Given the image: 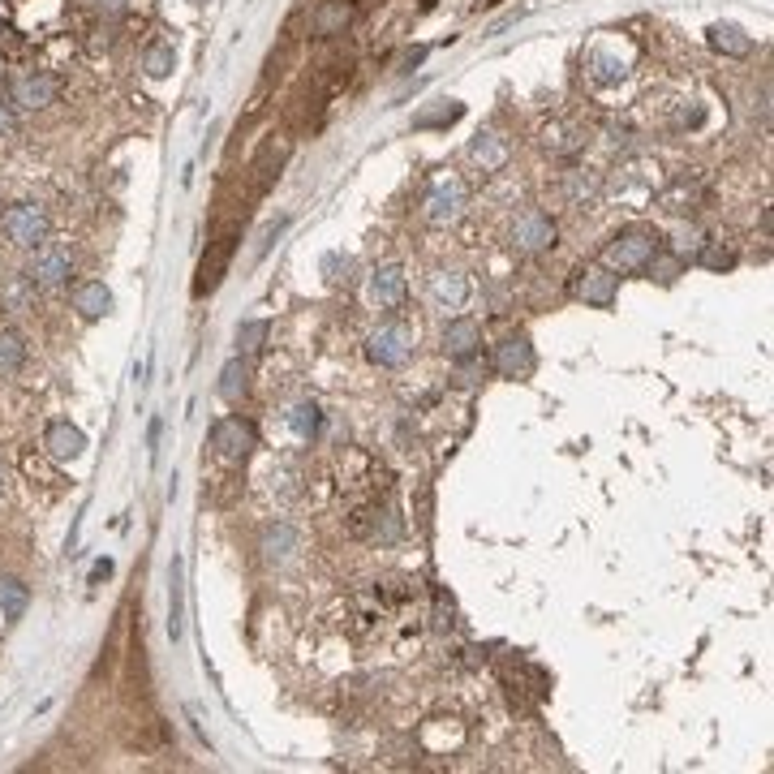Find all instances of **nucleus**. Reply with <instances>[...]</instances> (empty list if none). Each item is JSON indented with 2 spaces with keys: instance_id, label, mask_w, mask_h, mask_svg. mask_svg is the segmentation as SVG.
<instances>
[{
  "instance_id": "1",
  "label": "nucleus",
  "mask_w": 774,
  "mask_h": 774,
  "mask_svg": "<svg viewBox=\"0 0 774 774\" xmlns=\"http://www.w3.org/2000/svg\"><path fill=\"white\" fill-rule=\"evenodd\" d=\"M658 250H663V233H658V228L628 224V228H620V233L607 241V246H602L598 263L607 271H641Z\"/></svg>"
},
{
  "instance_id": "2",
  "label": "nucleus",
  "mask_w": 774,
  "mask_h": 774,
  "mask_svg": "<svg viewBox=\"0 0 774 774\" xmlns=\"http://www.w3.org/2000/svg\"><path fill=\"white\" fill-rule=\"evenodd\" d=\"M74 267H78V254L69 241H43V246L31 250V258H26V267H22V276L35 284V289H65L69 280H74Z\"/></svg>"
},
{
  "instance_id": "3",
  "label": "nucleus",
  "mask_w": 774,
  "mask_h": 774,
  "mask_svg": "<svg viewBox=\"0 0 774 774\" xmlns=\"http://www.w3.org/2000/svg\"><path fill=\"white\" fill-rule=\"evenodd\" d=\"M0 233H5V241L13 250L31 254L35 246H43V241L52 237V215L39 203H13V207L0 211Z\"/></svg>"
},
{
  "instance_id": "4",
  "label": "nucleus",
  "mask_w": 774,
  "mask_h": 774,
  "mask_svg": "<svg viewBox=\"0 0 774 774\" xmlns=\"http://www.w3.org/2000/svg\"><path fill=\"white\" fill-rule=\"evenodd\" d=\"M508 246H512L516 254H525V258L547 254V250L559 246V224L551 220L547 211L529 207V211H521V215L512 220V228H508Z\"/></svg>"
},
{
  "instance_id": "5",
  "label": "nucleus",
  "mask_w": 774,
  "mask_h": 774,
  "mask_svg": "<svg viewBox=\"0 0 774 774\" xmlns=\"http://www.w3.org/2000/svg\"><path fill=\"white\" fill-rule=\"evenodd\" d=\"M465 211H469V190H465V181H456V177L435 181L422 198V215H426V224H435V228L461 224Z\"/></svg>"
},
{
  "instance_id": "6",
  "label": "nucleus",
  "mask_w": 774,
  "mask_h": 774,
  "mask_svg": "<svg viewBox=\"0 0 774 774\" xmlns=\"http://www.w3.org/2000/svg\"><path fill=\"white\" fill-rule=\"evenodd\" d=\"M413 344H418V336H413V327L409 323H400V319H392V323H383L379 332H370V340H366V357L375 366H383V370H400L413 357Z\"/></svg>"
},
{
  "instance_id": "7",
  "label": "nucleus",
  "mask_w": 774,
  "mask_h": 774,
  "mask_svg": "<svg viewBox=\"0 0 774 774\" xmlns=\"http://www.w3.org/2000/svg\"><path fill=\"white\" fill-rule=\"evenodd\" d=\"M572 297L585 301V306H594V310H611L615 297H620V276L607 271L602 263L581 267L577 276H572Z\"/></svg>"
},
{
  "instance_id": "8",
  "label": "nucleus",
  "mask_w": 774,
  "mask_h": 774,
  "mask_svg": "<svg viewBox=\"0 0 774 774\" xmlns=\"http://www.w3.org/2000/svg\"><path fill=\"white\" fill-rule=\"evenodd\" d=\"M491 370L495 375H504V379H529L538 370V353H534V344H529V336H504L495 344V353H491Z\"/></svg>"
},
{
  "instance_id": "9",
  "label": "nucleus",
  "mask_w": 774,
  "mask_h": 774,
  "mask_svg": "<svg viewBox=\"0 0 774 774\" xmlns=\"http://www.w3.org/2000/svg\"><path fill=\"white\" fill-rule=\"evenodd\" d=\"M254 443H258V435L246 418H220L211 426V448L220 461H246Z\"/></svg>"
},
{
  "instance_id": "10",
  "label": "nucleus",
  "mask_w": 774,
  "mask_h": 774,
  "mask_svg": "<svg viewBox=\"0 0 774 774\" xmlns=\"http://www.w3.org/2000/svg\"><path fill=\"white\" fill-rule=\"evenodd\" d=\"M56 91H61V82H56L52 74H43V69H31V74H22V78H13V108L18 112H43V108H52L56 104Z\"/></svg>"
},
{
  "instance_id": "11",
  "label": "nucleus",
  "mask_w": 774,
  "mask_h": 774,
  "mask_svg": "<svg viewBox=\"0 0 774 774\" xmlns=\"http://www.w3.org/2000/svg\"><path fill=\"white\" fill-rule=\"evenodd\" d=\"M439 349H443V357H452V362L482 353V323H478V319H465V314H456V319L443 323Z\"/></svg>"
},
{
  "instance_id": "12",
  "label": "nucleus",
  "mask_w": 774,
  "mask_h": 774,
  "mask_svg": "<svg viewBox=\"0 0 774 774\" xmlns=\"http://www.w3.org/2000/svg\"><path fill=\"white\" fill-rule=\"evenodd\" d=\"M366 293H370V301H375L379 310H396L400 301H405V293H409L405 267H400V263H383V267H375V271H370Z\"/></svg>"
},
{
  "instance_id": "13",
  "label": "nucleus",
  "mask_w": 774,
  "mask_h": 774,
  "mask_svg": "<svg viewBox=\"0 0 774 774\" xmlns=\"http://www.w3.org/2000/svg\"><path fill=\"white\" fill-rule=\"evenodd\" d=\"M469 160L482 172H499L512 160V147H508V138L499 134V129H478V134L469 138Z\"/></svg>"
},
{
  "instance_id": "14",
  "label": "nucleus",
  "mask_w": 774,
  "mask_h": 774,
  "mask_svg": "<svg viewBox=\"0 0 774 774\" xmlns=\"http://www.w3.org/2000/svg\"><path fill=\"white\" fill-rule=\"evenodd\" d=\"M602 190H607V177H602L598 168L590 164H577V168H568L564 172V198L572 207H590L602 198Z\"/></svg>"
},
{
  "instance_id": "15",
  "label": "nucleus",
  "mask_w": 774,
  "mask_h": 774,
  "mask_svg": "<svg viewBox=\"0 0 774 774\" xmlns=\"http://www.w3.org/2000/svg\"><path fill=\"white\" fill-rule=\"evenodd\" d=\"M43 452H48L52 461H78L86 452V435L74 422H52L43 430Z\"/></svg>"
},
{
  "instance_id": "16",
  "label": "nucleus",
  "mask_w": 774,
  "mask_h": 774,
  "mask_svg": "<svg viewBox=\"0 0 774 774\" xmlns=\"http://www.w3.org/2000/svg\"><path fill=\"white\" fill-rule=\"evenodd\" d=\"M469 293H473V284L465 271H435L430 276V297H435L439 310H465Z\"/></svg>"
},
{
  "instance_id": "17",
  "label": "nucleus",
  "mask_w": 774,
  "mask_h": 774,
  "mask_svg": "<svg viewBox=\"0 0 774 774\" xmlns=\"http://www.w3.org/2000/svg\"><path fill=\"white\" fill-rule=\"evenodd\" d=\"M69 301H74V310L82 314L86 323H95V319H104V314H112V289H108L104 280H82V284H74Z\"/></svg>"
},
{
  "instance_id": "18",
  "label": "nucleus",
  "mask_w": 774,
  "mask_h": 774,
  "mask_svg": "<svg viewBox=\"0 0 774 774\" xmlns=\"http://www.w3.org/2000/svg\"><path fill=\"white\" fill-rule=\"evenodd\" d=\"M701 198H706V185H701L697 177H676L663 194H658V203H663V211L684 215V211H697Z\"/></svg>"
},
{
  "instance_id": "19",
  "label": "nucleus",
  "mask_w": 774,
  "mask_h": 774,
  "mask_svg": "<svg viewBox=\"0 0 774 774\" xmlns=\"http://www.w3.org/2000/svg\"><path fill=\"white\" fill-rule=\"evenodd\" d=\"M706 39H710V48L719 56H749L753 52V35L744 31V26H736V22H714L706 31Z\"/></svg>"
},
{
  "instance_id": "20",
  "label": "nucleus",
  "mask_w": 774,
  "mask_h": 774,
  "mask_svg": "<svg viewBox=\"0 0 774 774\" xmlns=\"http://www.w3.org/2000/svg\"><path fill=\"white\" fill-rule=\"evenodd\" d=\"M581 147H585V129L568 125V121L542 125V151H551V155H577Z\"/></svg>"
},
{
  "instance_id": "21",
  "label": "nucleus",
  "mask_w": 774,
  "mask_h": 774,
  "mask_svg": "<svg viewBox=\"0 0 774 774\" xmlns=\"http://www.w3.org/2000/svg\"><path fill=\"white\" fill-rule=\"evenodd\" d=\"M35 297H39V289L22 276V271H18V276H5V280H0V310L26 314V310H35Z\"/></svg>"
},
{
  "instance_id": "22",
  "label": "nucleus",
  "mask_w": 774,
  "mask_h": 774,
  "mask_svg": "<svg viewBox=\"0 0 774 774\" xmlns=\"http://www.w3.org/2000/svg\"><path fill=\"white\" fill-rule=\"evenodd\" d=\"M297 547H301V534L293 525H271L267 534H263V555L271 559V564H284V559H293L297 555Z\"/></svg>"
},
{
  "instance_id": "23",
  "label": "nucleus",
  "mask_w": 774,
  "mask_h": 774,
  "mask_svg": "<svg viewBox=\"0 0 774 774\" xmlns=\"http://www.w3.org/2000/svg\"><path fill=\"white\" fill-rule=\"evenodd\" d=\"M215 392H220V400H228V405H237V400L250 392V366H246V357H233V362L220 370V383H215Z\"/></svg>"
},
{
  "instance_id": "24",
  "label": "nucleus",
  "mask_w": 774,
  "mask_h": 774,
  "mask_svg": "<svg viewBox=\"0 0 774 774\" xmlns=\"http://www.w3.org/2000/svg\"><path fill=\"white\" fill-rule=\"evenodd\" d=\"M590 78L598 86L624 82L628 78V61H624V56H615V52H607V48H598V52H590Z\"/></svg>"
},
{
  "instance_id": "25",
  "label": "nucleus",
  "mask_w": 774,
  "mask_h": 774,
  "mask_svg": "<svg viewBox=\"0 0 774 774\" xmlns=\"http://www.w3.org/2000/svg\"><path fill=\"white\" fill-rule=\"evenodd\" d=\"M22 366H26V340H22V332L0 327V379L18 375Z\"/></svg>"
},
{
  "instance_id": "26",
  "label": "nucleus",
  "mask_w": 774,
  "mask_h": 774,
  "mask_svg": "<svg viewBox=\"0 0 774 774\" xmlns=\"http://www.w3.org/2000/svg\"><path fill=\"white\" fill-rule=\"evenodd\" d=\"M319 426H323V413H319L314 400H297V405L289 409V430L301 443H310L314 435H319Z\"/></svg>"
},
{
  "instance_id": "27",
  "label": "nucleus",
  "mask_w": 774,
  "mask_h": 774,
  "mask_svg": "<svg viewBox=\"0 0 774 774\" xmlns=\"http://www.w3.org/2000/svg\"><path fill=\"white\" fill-rule=\"evenodd\" d=\"M697 263L706 271H731L736 267V246L723 241V237H706V246L697 250Z\"/></svg>"
},
{
  "instance_id": "28",
  "label": "nucleus",
  "mask_w": 774,
  "mask_h": 774,
  "mask_svg": "<svg viewBox=\"0 0 774 774\" xmlns=\"http://www.w3.org/2000/svg\"><path fill=\"white\" fill-rule=\"evenodd\" d=\"M168 581H172V590H168V637L177 641V637H181V628H185V602H181V559H172Z\"/></svg>"
},
{
  "instance_id": "29",
  "label": "nucleus",
  "mask_w": 774,
  "mask_h": 774,
  "mask_svg": "<svg viewBox=\"0 0 774 774\" xmlns=\"http://www.w3.org/2000/svg\"><path fill=\"white\" fill-rule=\"evenodd\" d=\"M663 246H667L671 254H676V258H684V263H688V258H697V250L706 246V228H697V224H680L676 233H671V241H663Z\"/></svg>"
},
{
  "instance_id": "30",
  "label": "nucleus",
  "mask_w": 774,
  "mask_h": 774,
  "mask_svg": "<svg viewBox=\"0 0 774 774\" xmlns=\"http://www.w3.org/2000/svg\"><path fill=\"white\" fill-rule=\"evenodd\" d=\"M26 602H31V590L18 577H0V611H5V620H22Z\"/></svg>"
},
{
  "instance_id": "31",
  "label": "nucleus",
  "mask_w": 774,
  "mask_h": 774,
  "mask_svg": "<svg viewBox=\"0 0 774 774\" xmlns=\"http://www.w3.org/2000/svg\"><path fill=\"white\" fill-rule=\"evenodd\" d=\"M641 271H645L650 280H658V284H676V280H680V271H684V258H676V254H671V250L663 246V250H658V254H654Z\"/></svg>"
},
{
  "instance_id": "32",
  "label": "nucleus",
  "mask_w": 774,
  "mask_h": 774,
  "mask_svg": "<svg viewBox=\"0 0 774 774\" xmlns=\"http://www.w3.org/2000/svg\"><path fill=\"white\" fill-rule=\"evenodd\" d=\"M349 18H353V9L344 5V0H327V5L319 9V18H314V31H319V35H336V31L349 26Z\"/></svg>"
},
{
  "instance_id": "33",
  "label": "nucleus",
  "mask_w": 774,
  "mask_h": 774,
  "mask_svg": "<svg viewBox=\"0 0 774 774\" xmlns=\"http://www.w3.org/2000/svg\"><path fill=\"white\" fill-rule=\"evenodd\" d=\"M172 65H177V52H172V43H151L147 56H142V69H147V78H168Z\"/></svg>"
},
{
  "instance_id": "34",
  "label": "nucleus",
  "mask_w": 774,
  "mask_h": 774,
  "mask_svg": "<svg viewBox=\"0 0 774 774\" xmlns=\"http://www.w3.org/2000/svg\"><path fill=\"white\" fill-rule=\"evenodd\" d=\"M228 258H233V241H220V246H215V254H211V263H203V280H198V293H207V289H215V284H220L224 267H228Z\"/></svg>"
},
{
  "instance_id": "35",
  "label": "nucleus",
  "mask_w": 774,
  "mask_h": 774,
  "mask_svg": "<svg viewBox=\"0 0 774 774\" xmlns=\"http://www.w3.org/2000/svg\"><path fill=\"white\" fill-rule=\"evenodd\" d=\"M267 332H271V323H267V319L241 323V327H237V349H241V357H250V353H258V349H263Z\"/></svg>"
},
{
  "instance_id": "36",
  "label": "nucleus",
  "mask_w": 774,
  "mask_h": 774,
  "mask_svg": "<svg viewBox=\"0 0 774 774\" xmlns=\"http://www.w3.org/2000/svg\"><path fill=\"white\" fill-rule=\"evenodd\" d=\"M461 112H465V104H456V99H443V104H439L435 112H422V117H413V125H418V129L452 125V121H461Z\"/></svg>"
},
{
  "instance_id": "37",
  "label": "nucleus",
  "mask_w": 774,
  "mask_h": 774,
  "mask_svg": "<svg viewBox=\"0 0 774 774\" xmlns=\"http://www.w3.org/2000/svg\"><path fill=\"white\" fill-rule=\"evenodd\" d=\"M482 379H486V366L478 362V353H473V357H461V362H456V375H452L456 387H478Z\"/></svg>"
},
{
  "instance_id": "38",
  "label": "nucleus",
  "mask_w": 774,
  "mask_h": 774,
  "mask_svg": "<svg viewBox=\"0 0 774 774\" xmlns=\"http://www.w3.org/2000/svg\"><path fill=\"white\" fill-rule=\"evenodd\" d=\"M13 125H18V108H13L9 95H0V138H9Z\"/></svg>"
},
{
  "instance_id": "39",
  "label": "nucleus",
  "mask_w": 774,
  "mask_h": 774,
  "mask_svg": "<svg viewBox=\"0 0 774 774\" xmlns=\"http://www.w3.org/2000/svg\"><path fill=\"white\" fill-rule=\"evenodd\" d=\"M91 9L104 13V18H121V13L129 9V0H91Z\"/></svg>"
},
{
  "instance_id": "40",
  "label": "nucleus",
  "mask_w": 774,
  "mask_h": 774,
  "mask_svg": "<svg viewBox=\"0 0 774 774\" xmlns=\"http://www.w3.org/2000/svg\"><path fill=\"white\" fill-rule=\"evenodd\" d=\"M13 43H18V31L9 22H0V48H13Z\"/></svg>"
},
{
  "instance_id": "41",
  "label": "nucleus",
  "mask_w": 774,
  "mask_h": 774,
  "mask_svg": "<svg viewBox=\"0 0 774 774\" xmlns=\"http://www.w3.org/2000/svg\"><path fill=\"white\" fill-rule=\"evenodd\" d=\"M5 78H9V65H5V52H0V86H5Z\"/></svg>"
},
{
  "instance_id": "42",
  "label": "nucleus",
  "mask_w": 774,
  "mask_h": 774,
  "mask_svg": "<svg viewBox=\"0 0 774 774\" xmlns=\"http://www.w3.org/2000/svg\"><path fill=\"white\" fill-rule=\"evenodd\" d=\"M486 5H504V0H486Z\"/></svg>"
},
{
  "instance_id": "43",
  "label": "nucleus",
  "mask_w": 774,
  "mask_h": 774,
  "mask_svg": "<svg viewBox=\"0 0 774 774\" xmlns=\"http://www.w3.org/2000/svg\"><path fill=\"white\" fill-rule=\"evenodd\" d=\"M0 486H5V469H0Z\"/></svg>"
},
{
  "instance_id": "44",
  "label": "nucleus",
  "mask_w": 774,
  "mask_h": 774,
  "mask_svg": "<svg viewBox=\"0 0 774 774\" xmlns=\"http://www.w3.org/2000/svg\"><path fill=\"white\" fill-rule=\"evenodd\" d=\"M0 207H5V203H0Z\"/></svg>"
}]
</instances>
